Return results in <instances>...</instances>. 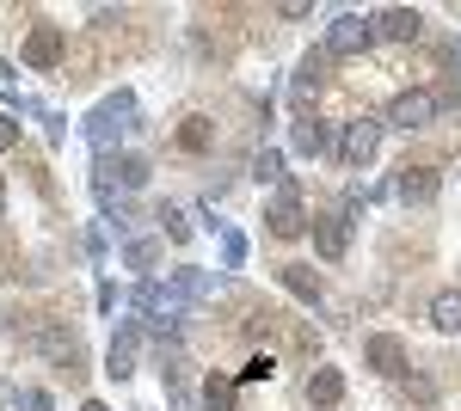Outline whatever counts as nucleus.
Listing matches in <instances>:
<instances>
[{
  "label": "nucleus",
  "mask_w": 461,
  "mask_h": 411,
  "mask_svg": "<svg viewBox=\"0 0 461 411\" xmlns=\"http://www.w3.org/2000/svg\"><path fill=\"white\" fill-rule=\"evenodd\" d=\"M25 62H32V68H62V62H68V31H62V25H32Z\"/></svg>",
  "instance_id": "obj_1"
},
{
  "label": "nucleus",
  "mask_w": 461,
  "mask_h": 411,
  "mask_svg": "<svg viewBox=\"0 0 461 411\" xmlns=\"http://www.w3.org/2000/svg\"><path fill=\"white\" fill-rule=\"evenodd\" d=\"M430 117H437V93H400V99L388 104L393 130H425Z\"/></svg>",
  "instance_id": "obj_2"
},
{
  "label": "nucleus",
  "mask_w": 461,
  "mask_h": 411,
  "mask_svg": "<svg viewBox=\"0 0 461 411\" xmlns=\"http://www.w3.org/2000/svg\"><path fill=\"white\" fill-rule=\"evenodd\" d=\"M400 197H406V203H430V197H437V166H430V160H419V166L406 160V172H400Z\"/></svg>",
  "instance_id": "obj_3"
},
{
  "label": "nucleus",
  "mask_w": 461,
  "mask_h": 411,
  "mask_svg": "<svg viewBox=\"0 0 461 411\" xmlns=\"http://www.w3.org/2000/svg\"><path fill=\"white\" fill-rule=\"evenodd\" d=\"M369 37H375V25H363V19H339L332 25V37H326V49H339V56H351V49H369Z\"/></svg>",
  "instance_id": "obj_4"
},
{
  "label": "nucleus",
  "mask_w": 461,
  "mask_h": 411,
  "mask_svg": "<svg viewBox=\"0 0 461 411\" xmlns=\"http://www.w3.org/2000/svg\"><path fill=\"white\" fill-rule=\"evenodd\" d=\"M339 399H345V375H339V369H314V375H308V406L332 411Z\"/></svg>",
  "instance_id": "obj_5"
},
{
  "label": "nucleus",
  "mask_w": 461,
  "mask_h": 411,
  "mask_svg": "<svg viewBox=\"0 0 461 411\" xmlns=\"http://www.w3.org/2000/svg\"><path fill=\"white\" fill-rule=\"evenodd\" d=\"M375 31L393 37V43H412V37L425 31V19H419V13H406V6H388V13L375 19Z\"/></svg>",
  "instance_id": "obj_6"
},
{
  "label": "nucleus",
  "mask_w": 461,
  "mask_h": 411,
  "mask_svg": "<svg viewBox=\"0 0 461 411\" xmlns=\"http://www.w3.org/2000/svg\"><path fill=\"white\" fill-rule=\"evenodd\" d=\"M369 362H375V375H406V344L400 338H369Z\"/></svg>",
  "instance_id": "obj_7"
},
{
  "label": "nucleus",
  "mask_w": 461,
  "mask_h": 411,
  "mask_svg": "<svg viewBox=\"0 0 461 411\" xmlns=\"http://www.w3.org/2000/svg\"><path fill=\"white\" fill-rule=\"evenodd\" d=\"M178 147H185V154H210L215 147V123L210 117H185V123H178Z\"/></svg>",
  "instance_id": "obj_8"
},
{
  "label": "nucleus",
  "mask_w": 461,
  "mask_h": 411,
  "mask_svg": "<svg viewBox=\"0 0 461 411\" xmlns=\"http://www.w3.org/2000/svg\"><path fill=\"white\" fill-rule=\"evenodd\" d=\"M375 154V123L363 117V123H351V136H345V166H363Z\"/></svg>",
  "instance_id": "obj_9"
},
{
  "label": "nucleus",
  "mask_w": 461,
  "mask_h": 411,
  "mask_svg": "<svg viewBox=\"0 0 461 411\" xmlns=\"http://www.w3.org/2000/svg\"><path fill=\"white\" fill-rule=\"evenodd\" d=\"M271 234H277V240H295V234H302V203H295V197H277V209H271Z\"/></svg>",
  "instance_id": "obj_10"
},
{
  "label": "nucleus",
  "mask_w": 461,
  "mask_h": 411,
  "mask_svg": "<svg viewBox=\"0 0 461 411\" xmlns=\"http://www.w3.org/2000/svg\"><path fill=\"white\" fill-rule=\"evenodd\" d=\"M430 326H437V332H461V289H443V295L430 301Z\"/></svg>",
  "instance_id": "obj_11"
},
{
  "label": "nucleus",
  "mask_w": 461,
  "mask_h": 411,
  "mask_svg": "<svg viewBox=\"0 0 461 411\" xmlns=\"http://www.w3.org/2000/svg\"><path fill=\"white\" fill-rule=\"evenodd\" d=\"M284 282L295 289V295H302V301H320V276L308 271V264H289V271H284Z\"/></svg>",
  "instance_id": "obj_12"
},
{
  "label": "nucleus",
  "mask_w": 461,
  "mask_h": 411,
  "mask_svg": "<svg viewBox=\"0 0 461 411\" xmlns=\"http://www.w3.org/2000/svg\"><path fill=\"white\" fill-rule=\"evenodd\" d=\"M320 252H326V258L345 252V215H326V221H320Z\"/></svg>",
  "instance_id": "obj_13"
},
{
  "label": "nucleus",
  "mask_w": 461,
  "mask_h": 411,
  "mask_svg": "<svg viewBox=\"0 0 461 411\" xmlns=\"http://www.w3.org/2000/svg\"><path fill=\"white\" fill-rule=\"evenodd\" d=\"M203 399H210V411H234V380L210 375V380H203Z\"/></svg>",
  "instance_id": "obj_14"
},
{
  "label": "nucleus",
  "mask_w": 461,
  "mask_h": 411,
  "mask_svg": "<svg viewBox=\"0 0 461 411\" xmlns=\"http://www.w3.org/2000/svg\"><path fill=\"white\" fill-rule=\"evenodd\" d=\"M271 369H277V362H271V350H265V356H252L247 369H240V380H265V375H271Z\"/></svg>",
  "instance_id": "obj_15"
},
{
  "label": "nucleus",
  "mask_w": 461,
  "mask_h": 411,
  "mask_svg": "<svg viewBox=\"0 0 461 411\" xmlns=\"http://www.w3.org/2000/svg\"><path fill=\"white\" fill-rule=\"evenodd\" d=\"M295 141H302V147H308V154H320V141H326V136H320L314 123H302V130H295Z\"/></svg>",
  "instance_id": "obj_16"
},
{
  "label": "nucleus",
  "mask_w": 461,
  "mask_h": 411,
  "mask_svg": "<svg viewBox=\"0 0 461 411\" xmlns=\"http://www.w3.org/2000/svg\"><path fill=\"white\" fill-rule=\"evenodd\" d=\"M13 141H19V130H13V123H6V117H0V154H6V147H13Z\"/></svg>",
  "instance_id": "obj_17"
},
{
  "label": "nucleus",
  "mask_w": 461,
  "mask_h": 411,
  "mask_svg": "<svg viewBox=\"0 0 461 411\" xmlns=\"http://www.w3.org/2000/svg\"><path fill=\"white\" fill-rule=\"evenodd\" d=\"M0 215H6V178H0Z\"/></svg>",
  "instance_id": "obj_18"
}]
</instances>
